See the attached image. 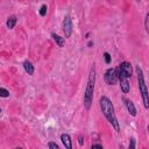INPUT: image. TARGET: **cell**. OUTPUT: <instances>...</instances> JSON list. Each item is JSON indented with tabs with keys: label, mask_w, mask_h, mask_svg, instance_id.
Masks as SVG:
<instances>
[{
	"label": "cell",
	"mask_w": 149,
	"mask_h": 149,
	"mask_svg": "<svg viewBox=\"0 0 149 149\" xmlns=\"http://www.w3.org/2000/svg\"><path fill=\"white\" fill-rule=\"evenodd\" d=\"M0 97H2V98H7V97H9V91H7L6 88L1 87V88H0Z\"/></svg>",
	"instance_id": "cell-13"
},
{
	"label": "cell",
	"mask_w": 149,
	"mask_h": 149,
	"mask_svg": "<svg viewBox=\"0 0 149 149\" xmlns=\"http://www.w3.org/2000/svg\"><path fill=\"white\" fill-rule=\"evenodd\" d=\"M118 68L120 69V71H121L126 77L129 78V77L132 76L133 69H132V64H130V63H128V62H122Z\"/></svg>",
	"instance_id": "cell-7"
},
{
	"label": "cell",
	"mask_w": 149,
	"mask_h": 149,
	"mask_svg": "<svg viewBox=\"0 0 149 149\" xmlns=\"http://www.w3.org/2000/svg\"><path fill=\"white\" fill-rule=\"evenodd\" d=\"M128 149H135V139L134 137L129 139V147H128Z\"/></svg>",
	"instance_id": "cell-16"
},
{
	"label": "cell",
	"mask_w": 149,
	"mask_h": 149,
	"mask_svg": "<svg viewBox=\"0 0 149 149\" xmlns=\"http://www.w3.org/2000/svg\"><path fill=\"white\" fill-rule=\"evenodd\" d=\"M144 27H146V31L149 34V12L147 13L146 19H144Z\"/></svg>",
	"instance_id": "cell-14"
},
{
	"label": "cell",
	"mask_w": 149,
	"mask_h": 149,
	"mask_svg": "<svg viewBox=\"0 0 149 149\" xmlns=\"http://www.w3.org/2000/svg\"><path fill=\"white\" fill-rule=\"evenodd\" d=\"M15 149H22V148H15Z\"/></svg>",
	"instance_id": "cell-22"
},
{
	"label": "cell",
	"mask_w": 149,
	"mask_h": 149,
	"mask_svg": "<svg viewBox=\"0 0 149 149\" xmlns=\"http://www.w3.org/2000/svg\"><path fill=\"white\" fill-rule=\"evenodd\" d=\"M122 100H123V102H125V105H126L127 111L129 112V114H130L132 116H135V115H136V108H135L134 104H133L129 99H127V98H123Z\"/></svg>",
	"instance_id": "cell-8"
},
{
	"label": "cell",
	"mask_w": 149,
	"mask_h": 149,
	"mask_svg": "<svg viewBox=\"0 0 149 149\" xmlns=\"http://www.w3.org/2000/svg\"><path fill=\"white\" fill-rule=\"evenodd\" d=\"M116 70V74H118V79H119V83H120V88L123 93H128L129 90H130V85H129V81H128V77H126L119 68H115Z\"/></svg>",
	"instance_id": "cell-4"
},
{
	"label": "cell",
	"mask_w": 149,
	"mask_h": 149,
	"mask_svg": "<svg viewBox=\"0 0 149 149\" xmlns=\"http://www.w3.org/2000/svg\"><path fill=\"white\" fill-rule=\"evenodd\" d=\"M61 140H62V142L66 149H72V141H71V137L69 134H62Z\"/></svg>",
	"instance_id": "cell-9"
},
{
	"label": "cell",
	"mask_w": 149,
	"mask_h": 149,
	"mask_svg": "<svg viewBox=\"0 0 149 149\" xmlns=\"http://www.w3.org/2000/svg\"><path fill=\"white\" fill-rule=\"evenodd\" d=\"M136 72H137V80H139V88H140V93L142 95V101L144 105V108H149V92L144 81V76H143V71L140 66H136Z\"/></svg>",
	"instance_id": "cell-3"
},
{
	"label": "cell",
	"mask_w": 149,
	"mask_h": 149,
	"mask_svg": "<svg viewBox=\"0 0 149 149\" xmlns=\"http://www.w3.org/2000/svg\"><path fill=\"white\" fill-rule=\"evenodd\" d=\"M48 146H49V149H61V148H59L55 142H49V144H48Z\"/></svg>",
	"instance_id": "cell-18"
},
{
	"label": "cell",
	"mask_w": 149,
	"mask_h": 149,
	"mask_svg": "<svg viewBox=\"0 0 149 149\" xmlns=\"http://www.w3.org/2000/svg\"><path fill=\"white\" fill-rule=\"evenodd\" d=\"M16 21H17V19H16V16L15 15H12V16H9L8 17V20H7V27L9 28V29H13L14 28V26L16 24Z\"/></svg>",
	"instance_id": "cell-12"
},
{
	"label": "cell",
	"mask_w": 149,
	"mask_h": 149,
	"mask_svg": "<svg viewBox=\"0 0 149 149\" xmlns=\"http://www.w3.org/2000/svg\"><path fill=\"white\" fill-rule=\"evenodd\" d=\"M104 57H105V62H106L107 64H109V63H111V55H109L108 52H105V54H104Z\"/></svg>",
	"instance_id": "cell-17"
},
{
	"label": "cell",
	"mask_w": 149,
	"mask_h": 149,
	"mask_svg": "<svg viewBox=\"0 0 149 149\" xmlns=\"http://www.w3.org/2000/svg\"><path fill=\"white\" fill-rule=\"evenodd\" d=\"M47 9H48V8H47V5H42L41 8H40V15H41V16H44V15L47 14Z\"/></svg>",
	"instance_id": "cell-15"
},
{
	"label": "cell",
	"mask_w": 149,
	"mask_h": 149,
	"mask_svg": "<svg viewBox=\"0 0 149 149\" xmlns=\"http://www.w3.org/2000/svg\"><path fill=\"white\" fill-rule=\"evenodd\" d=\"M91 149H104V148H102V146H100V144H93V146L91 147Z\"/></svg>",
	"instance_id": "cell-19"
},
{
	"label": "cell",
	"mask_w": 149,
	"mask_h": 149,
	"mask_svg": "<svg viewBox=\"0 0 149 149\" xmlns=\"http://www.w3.org/2000/svg\"><path fill=\"white\" fill-rule=\"evenodd\" d=\"M104 79H105L106 84H108V85H114V84H116V81L119 80V79H118V74H116V70H115V69H108V70L105 72Z\"/></svg>",
	"instance_id": "cell-5"
},
{
	"label": "cell",
	"mask_w": 149,
	"mask_h": 149,
	"mask_svg": "<svg viewBox=\"0 0 149 149\" xmlns=\"http://www.w3.org/2000/svg\"><path fill=\"white\" fill-rule=\"evenodd\" d=\"M94 84H95V69L94 65L91 68L90 70V74H88V80H87V85H86V90L84 93V106L86 109H90L92 100H93V92H94Z\"/></svg>",
	"instance_id": "cell-2"
},
{
	"label": "cell",
	"mask_w": 149,
	"mask_h": 149,
	"mask_svg": "<svg viewBox=\"0 0 149 149\" xmlns=\"http://www.w3.org/2000/svg\"><path fill=\"white\" fill-rule=\"evenodd\" d=\"M23 69H24V71L28 74H33L34 73V65L30 62H28V61H24L23 62Z\"/></svg>",
	"instance_id": "cell-10"
},
{
	"label": "cell",
	"mask_w": 149,
	"mask_h": 149,
	"mask_svg": "<svg viewBox=\"0 0 149 149\" xmlns=\"http://www.w3.org/2000/svg\"><path fill=\"white\" fill-rule=\"evenodd\" d=\"M100 108H101V112L105 115V118L108 120V122L119 133L120 127H119V122H118V119H116V115H115V112H114V106H113L112 101L106 95H102L100 98Z\"/></svg>",
	"instance_id": "cell-1"
},
{
	"label": "cell",
	"mask_w": 149,
	"mask_h": 149,
	"mask_svg": "<svg viewBox=\"0 0 149 149\" xmlns=\"http://www.w3.org/2000/svg\"><path fill=\"white\" fill-rule=\"evenodd\" d=\"M78 143H79L80 146H83V137H79V141H78Z\"/></svg>",
	"instance_id": "cell-20"
},
{
	"label": "cell",
	"mask_w": 149,
	"mask_h": 149,
	"mask_svg": "<svg viewBox=\"0 0 149 149\" xmlns=\"http://www.w3.org/2000/svg\"><path fill=\"white\" fill-rule=\"evenodd\" d=\"M51 37L54 38V41L57 43V45H58V47H61V48H62V47L64 45V42H65V41H64V37H61L59 35H56V34H54V33L51 34Z\"/></svg>",
	"instance_id": "cell-11"
},
{
	"label": "cell",
	"mask_w": 149,
	"mask_h": 149,
	"mask_svg": "<svg viewBox=\"0 0 149 149\" xmlns=\"http://www.w3.org/2000/svg\"><path fill=\"white\" fill-rule=\"evenodd\" d=\"M148 134H149V126H148Z\"/></svg>",
	"instance_id": "cell-21"
},
{
	"label": "cell",
	"mask_w": 149,
	"mask_h": 149,
	"mask_svg": "<svg viewBox=\"0 0 149 149\" xmlns=\"http://www.w3.org/2000/svg\"><path fill=\"white\" fill-rule=\"evenodd\" d=\"M63 30H64V34H65V37H70L71 36V33H72V22H71V19L70 16H65L64 19V22H63Z\"/></svg>",
	"instance_id": "cell-6"
}]
</instances>
